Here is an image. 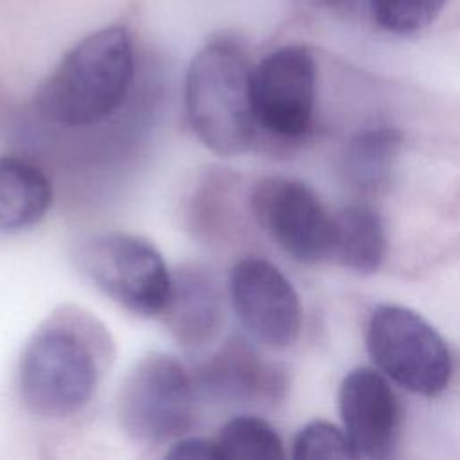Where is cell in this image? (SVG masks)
Masks as SVG:
<instances>
[{"mask_svg": "<svg viewBox=\"0 0 460 460\" xmlns=\"http://www.w3.org/2000/svg\"><path fill=\"white\" fill-rule=\"evenodd\" d=\"M338 402L354 458L385 460L395 453L402 411L383 374L368 367L350 370L340 385Z\"/></svg>", "mask_w": 460, "mask_h": 460, "instance_id": "cell-10", "label": "cell"}, {"mask_svg": "<svg viewBox=\"0 0 460 460\" xmlns=\"http://www.w3.org/2000/svg\"><path fill=\"white\" fill-rule=\"evenodd\" d=\"M447 0H368V18L385 32L408 36L437 20Z\"/></svg>", "mask_w": 460, "mask_h": 460, "instance_id": "cell-17", "label": "cell"}, {"mask_svg": "<svg viewBox=\"0 0 460 460\" xmlns=\"http://www.w3.org/2000/svg\"><path fill=\"white\" fill-rule=\"evenodd\" d=\"M115 358L102 322L83 307H56L29 336L18 361V394L27 413L47 420L77 415Z\"/></svg>", "mask_w": 460, "mask_h": 460, "instance_id": "cell-1", "label": "cell"}, {"mask_svg": "<svg viewBox=\"0 0 460 460\" xmlns=\"http://www.w3.org/2000/svg\"><path fill=\"white\" fill-rule=\"evenodd\" d=\"M165 456L174 460H221L219 449L214 438L187 437V435L172 440Z\"/></svg>", "mask_w": 460, "mask_h": 460, "instance_id": "cell-19", "label": "cell"}, {"mask_svg": "<svg viewBox=\"0 0 460 460\" xmlns=\"http://www.w3.org/2000/svg\"><path fill=\"white\" fill-rule=\"evenodd\" d=\"M316 61L302 45H284L252 66L250 93L257 131L282 140L304 137L316 101Z\"/></svg>", "mask_w": 460, "mask_h": 460, "instance_id": "cell-7", "label": "cell"}, {"mask_svg": "<svg viewBox=\"0 0 460 460\" xmlns=\"http://www.w3.org/2000/svg\"><path fill=\"white\" fill-rule=\"evenodd\" d=\"M137 77L133 38L122 25L77 41L43 79L34 108L54 126L79 129L108 120L128 101Z\"/></svg>", "mask_w": 460, "mask_h": 460, "instance_id": "cell-2", "label": "cell"}, {"mask_svg": "<svg viewBox=\"0 0 460 460\" xmlns=\"http://www.w3.org/2000/svg\"><path fill=\"white\" fill-rule=\"evenodd\" d=\"M214 440L221 460H282L286 456L277 429L268 420L250 413L228 419Z\"/></svg>", "mask_w": 460, "mask_h": 460, "instance_id": "cell-16", "label": "cell"}, {"mask_svg": "<svg viewBox=\"0 0 460 460\" xmlns=\"http://www.w3.org/2000/svg\"><path fill=\"white\" fill-rule=\"evenodd\" d=\"M252 66L232 38H214L185 74V113L198 140L219 156L250 149L257 137L250 93Z\"/></svg>", "mask_w": 460, "mask_h": 460, "instance_id": "cell-3", "label": "cell"}, {"mask_svg": "<svg viewBox=\"0 0 460 460\" xmlns=\"http://www.w3.org/2000/svg\"><path fill=\"white\" fill-rule=\"evenodd\" d=\"M329 11L341 18H356L368 14V0H320Z\"/></svg>", "mask_w": 460, "mask_h": 460, "instance_id": "cell-20", "label": "cell"}, {"mask_svg": "<svg viewBox=\"0 0 460 460\" xmlns=\"http://www.w3.org/2000/svg\"><path fill=\"white\" fill-rule=\"evenodd\" d=\"M293 458H354V455L345 431L331 422L313 420L296 433L293 440Z\"/></svg>", "mask_w": 460, "mask_h": 460, "instance_id": "cell-18", "label": "cell"}, {"mask_svg": "<svg viewBox=\"0 0 460 460\" xmlns=\"http://www.w3.org/2000/svg\"><path fill=\"white\" fill-rule=\"evenodd\" d=\"M250 205L261 228L293 259L314 264L332 257L334 217L305 183L264 178L255 185Z\"/></svg>", "mask_w": 460, "mask_h": 460, "instance_id": "cell-8", "label": "cell"}, {"mask_svg": "<svg viewBox=\"0 0 460 460\" xmlns=\"http://www.w3.org/2000/svg\"><path fill=\"white\" fill-rule=\"evenodd\" d=\"M228 300L241 325L262 345L291 347L302 329V305L293 284L270 261L244 257L228 273Z\"/></svg>", "mask_w": 460, "mask_h": 460, "instance_id": "cell-9", "label": "cell"}, {"mask_svg": "<svg viewBox=\"0 0 460 460\" xmlns=\"http://www.w3.org/2000/svg\"><path fill=\"white\" fill-rule=\"evenodd\" d=\"M52 205V185L34 162L0 155V235L25 232L38 225Z\"/></svg>", "mask_w": 460, "mask_h": 460, "instance_id": "cell-13", "label": "cell"}, {"mask_svg": "<svg viewBox=\"0 0 460 460\" xmlns=\"http://www.w3.org/2000/svg\"><path fill=\"white\" fill-rule=\"evenodd\" d=\"M194 376L171 354L149 352L124 377L117 395L122 431L140 444L172 442L192 428Z\"/></svg>", "mask_w": 460, "mask_h": 460, "instance_id": "cell-4", "label": "cell"}, {"mask_svg": "<svg viewBox=\"0 0 460 460\" xmlns=\"http://www.w3.org/2000/svg\"><path fill=\"white\" fill-rule=\"evenodd\" d=\"M75 261L99 291L129 313L162 316L172 275L149 241L124 232L99 234L79 244Z\"/></svg>", "mask_w": 460, "mask_h": 460, "instance_id": "cell-5", "label": "cell"}, {"mask_svg": "<svg viewBox=\"0 0 460 460\" xmlns=\"http://www.w3.org/2000/svg\"><path fill=\"white\" fill-rule=\"evenodd\" d=\"M401 135L392 128H376L358 135L343 153L345 180L359 190L385 183L399 151Z\"/></svg>", "mask_w": 460, "mask_h": 460, "instance_id": "cell-15", "label": "cell"}, {"mask_svg": "<svg viewBox=\"0 0 460 460\" xmlns=\"http://www.w3.org/2000/svg\"><path fill=\"white\" fill-rule=\"evenodd\" d=\"M332 257L358 273L379 270L386 253V235L379 214L367 205H350L334 217Z\"/></svg>", "mask_w": 460, "mask_h": 460, "instance_id": "cell-14", "label": "cell"}, {"mask_svg": "<svg viewBox=\"0 0 460 460\" xmlns=\"http://www.w3.org/2000/svg\"><path fill=\"white\" fill-rule=\"evenodd\" d=\"M198 394L226 404H262L282 390V372L244 338L225 341L194 374Z\"/></svg>", "mask_w": 460, "mask_h": 460, "instance_id": "cell-11", "label": "cell"}, {"mask_svg": "<svg viewBox=\"0 0 460 460\" xmlns=\"http://www.w3.org/2000/svg\"><path fill=\"white\" fill-rule=\"evenodd\" d=\"M367 349L381 372L413 394L435 397L451 381L453 359L446 341L408 307H376L367 327Z\"/></svg>", "mask_w": 460, "mask_h": 460, "instance_id": "cell-6", "label": "cell"}, {"mask_svg": "<svg viewBox=\"0 0 460 460\" xmlns=\"http://www.w3.org/2000/svg\"><path fill=\"white\" fill-rule=\"evenodd\" d=\"M162 316L183 349L194 350L210 345L225 320L219 284L207 270L183 266L172 275L169 302Z\"/></svg>", "mask_w": 460, "mask_h": 460, "instance_id": "cell-12", "label": "cell"}]
</instances>
